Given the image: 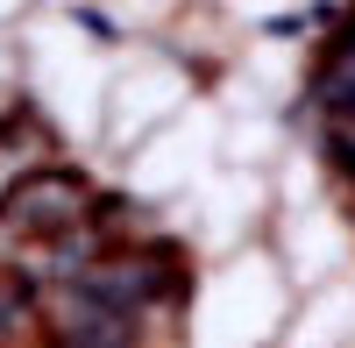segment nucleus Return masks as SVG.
Returning <instances> with one entry per match:
<instances>
[{"label": "nucleus", "instance_id": "39448f33", "mask_svg": "<svg viewBox=\"0 0 355 348\" xmlns=\"http://www.w3.org/2000/svg\"><path fill=\"white\" fill-rule=\"evenodd\" d=\"M21 306H28L21 292H15V299H0V327H8V320H21Z\"/></svg>", "mask_w": 355, "mask_h": 348}, {"label": "nucleus", "instance_id": "f03ea898", "mask_svg": "<svg viewBox=\"0 0 355 348\" xmlns=\"http://www.w3.org/2000/svg\"><path fill=\"white\" fill-rule=\"evenodd\" d=\"M85 207V178L78 171H28V178L8 192V207H0V235H64Z\"/></svg>", "mask_w": 355, "mask_h": 348}, {"label": "nucleus", "instance_id": "f257e3e1", "mask_svg": "<svg viewBox=\"0 0 355 348\" xmlns=\"http://www.w3.org/2000/svg\"><path fill=\"white\" fill-rule=\"evenodd\" d=\"M64 284H71V299L107 306V313H142V306H157V299L178 292L164 256H93V263L78 277H64Z\"/></svg>", "mask_w": 355, "mask_h": 348}, {"label": "nucleus", "instance_id": "7ed1b4c3", "mask_svg": "<svg viewBox=\"0 0 355 348\" xmlns=\"http://www.w3.org/2000/svg\"><path fill=\"white\" fill-rule=\"evenodd\" d=\"M57 348H135V313H107L64 292V327H57Z\"/></svg>", "mask_w": 355, "mask_h": 348}, {"label": "nucleus", "instance_id": "423d86ee", "mask_svg": "<svg viewBox=\"0 0 355 348\" xmlns=\"http://www.w3.org/2000/svg\"><path fill=\"white\" fill-rule=\"evenodd\" d=\"M341 114H348V121H355V93H348V100H341Z\"/></svg>", "mask_w": 355, "mask_h": 348}, {"label": "nucleus", "instance_id": "20e7f679", "mask_svg": "<svg viewBox=\"0 0 355 348\" xmlns=\"http://www.w3.org/2000/svg\"><path fill=\"white\" fill-rule=\"evenodd\" d=\"M334 157H341V171H355V128H341V135H334Z\"/></svg>", "mask_w": 355, "mask_h": 348}]
</instances>
